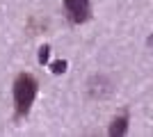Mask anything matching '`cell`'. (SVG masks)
Masks as SVG:
<instances>
[{
    "mask_svg": "<svg viewBox=\"0 0 153 137\" xmlns=\"http://www.w3.org/2000/svg\"><path fill=\"white\" fill-rule=\"evenodd\" d=\"M51 57V46H41L39 48V64H46Z\"/></svg>",
    "mask_w": 153,
    "mask_h": 137,
    "instance_id": "8992f818",
    "label": "cell"
},
{
    "mask_svg": "<svg viewBox=\"0 0 153 137\" xmlns=\"http://www.w3.org/2000/svg\"><path fill=\"white\" fill-rule=\"evenodd\" d=\"M64 9H66V19L78 25L89 19L91 12V0H64Z\"/></svg>",
    "mask_w": 153,
    "mask_h": 137,
    "instance_id": "7a4b0ae2",
    "label": "cell"
},
{
    "mask_svg": "<svg viewBox=\"0 0 153 137\" xmlns=\"http://www.w3.org/2000/svg\"><path fill=\"white\" fill-rule=\"evenodd\" d=\"M126 130H128V114H121L110 126V137H121V135H126Z\"/></svg>",
    "mask_w": 153,
    "mask_h": 137,
    "instance_id": "277c9868",
    "label": "cell"
},
{
    "mask_svg": "<svg viewBox=\"0 0 153 137\" xmlns=\"http://www.w3.org/2000/svg\"><path fill=\"white\" fill-rule=\"evenodd\" d=\"M39 82L32 73H19L14 80V117L23 119L37 98Z\"/></svg>",
    "mask_w": 153,
    "mask_h": 137,
    "instance_id": "6da1fadb",
    "label": "cell"
},
{
    "mask_svg": "<svg viewBox=\"0 0 153 137\" xmlns=\"http://www.w3.org/2000/svg\"><path fill=\"white\" fill-rule=\"evenodd\" d=\"M66 66H69V64H66V59H57V62H53V64H51V71L59 76V73L66 71Z\"/></svg>",
    "mask_w": 153,
    "mask_h": 137,
    "instance_id": "5b68a950",
    "label": "cell"
},
{
    "mask_svg": "<svg viewBox=\"0 0 153 137\" xmlns=\"http://www.w3.org/2000/svg\"><path fill=\"white\" fill-rule=\"evenodd\" d=\"M110 94H112V85L108 82V78H103V76L91 78V82H89V96L91 98H105Z\"/></svg>",
    "mask_w": 153,
    "mask_h": 137,
    "instance_id": "3957f363",
    "label": "cell"
}]
</instances>
